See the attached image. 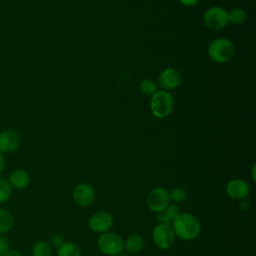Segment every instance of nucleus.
<instances>
[{
    "instance_id": "nucleus-1",
    "label": "nucleus",
    "mask_w": 256,
    "mask_h": 256,
    "mask_svg": "<svg viewBox=\"0 0 256 256\" xmlns=\"http://www.w3.org/2000/svg\"><path fill=\"white\" fill-rule=\"evenodd\" d=\"M175 236L182 240L190 241L198 237L201 225L196 216L191 213H180L172 222Z\"/></svg>"
},
{
    "instance_id": "nucleus-2",
    "label": "nucleus",
    "mask_w": 256,
    "mask_h": 256,
    "mask_svg": "<svg viewBox=\"0 0 256 256\" xmlns=\"http://www.w3.org/2000/svg\"><path fill=\"white\" fill-rule=\"evenodd\" d=\"M174 97L166 90L156 91L150 101V109L157 118H165L172 112L174 108Z\"/></svg>"
},
{
    "instance_id": "nucleus-3",
    "label": "nucleus",
    "mask_w": 256,
    "mask_h": 256,
    "mask_svg": "<svg viewBox=\"0 0 256 256\" xmlns=\"http://www.w3.org/2000/svg\"><path fill=\"white\" fill-rule=\"evenodd\" d=\"M234 45L227 38H217L208 46V55L216 63H225L234 55Z\"/></svg>"
},
{
    "instance_id": "nucleus-4",
    "label": "nucleus",
    "mask_w": 256,
    "mask_h": 256,
    "mask_svg": "<svg viewBox=\"0 0 256 256\" xmlns=\"http://www.w3.org/2000/svg\"><path fill=\"white\" fill-rule=\"evenodd\" d=\"M97 245L99 250L108 256H118L124 249L123 239L114 232L102 233L97 240Z\"/></svg>"
},
{
    "instance_id": "nucleus-5",
    "label": "nucleus",
    "mask_w": 256,
    "mask_h": 256,
    "mask_svg": "<svg viewBox=\"0 0 256 256\" xmlns=\"http://www.w3.org/2000/svg\"><path fill=\"white\" fill-rule=\"evenodd\" d=\"M152 239L154 244L161 250L171 248L175 242V233L172 226L165 223L158 224L152 232Z\"/></svg>"
},
{
    "instance_id": "nucleus-6",
    "label": "nucleus",
    "mask_w": 256,
    "mask_h": 256,
    "mask_svg": "<svg viewBox=\"0 0 256 256\" xmlns=\"http://www.w3.org/2000/svg\"><path fill=\"white\" fill-rule=\"evenodd\" d=\"M203 20L207 28L211 30H221L229 23L228 12L222 7H211L205 12Z\"/></svg>"
},
{
    "instance_id": "nucleus-7",
    "label": "nucleus",
    "mask_w": 256,
    "mask_h": 256,
    "mask_svg": "<svg viewBox=\"0 0 256 256\" xmlns=\"http://www.w3.org/2000/svg\"><path fill=\"white\" fill-rule=\"evenodd\" d=\"M170 201L169 192L163 187L154 188L147 196V206L155 213H160L165 210L170 205Z\"/></svg>"
},
{
    "instance_id": "nucleus-8",
    "label": "nucleus",
    "mask_w": 256,
    "mask_h": 256,
    "mask_svg": "<svg viewBox=\"0 0 256 256\" xmlns=\"http://www.w3.org/2000/svg\"><path fill=\"white\" fill-rule=\"evenodd\" d=\"M114 223L112 214L107 211H99L93 214L89 219V228L95 233L108 232Z\"/></svg>"
},
{
    "instance_id": "nucleus-9",
    "label": "nucleus",
    "mask_w": 256,
    "mask_h": 256,
    "mask_svg": "<svg viewBox=\"0 0 256 256\" xmlns=\"http://www.w3.org/2000/svg\"><path fill=\"white\" fill-rule=\"evenodd\" d=\"M72 196L78 205L89 206L95 199V190L88 183H80L74 187Z\"/></svg>"
},
{
    "instance_id": "nucleus-10",
    "label": "nucleus",
    "mask_w": 256,
    "mask_h": 256,
    "mask_svg": "<svg viewBox=\"0 0 256 256\" xmlns=\"http://www.w3.org/2000/svg\"><path fill=\"white\" fill-rule=\"evenodd\" d=\"M20 145L19 134L12 129L4 130L0 133V152L1 153H12Z\"/></svg>"
},
{
    "instance_id": "nucleus-11",
    "label": "nucleus",
    "mask_w": 256,
    "mask_h": 256,
    "mask_svg": "<svg viewBox=\"0 0 256 256\" xmlns=\"http://www.w3.org/2000/svg\"><path fill=\"white\" fill-rule=\"evenodd\" d=\"M158 82L163 89L173 90L181 84L182 76L178 70L174 68H166L160 73Z\"/></svg>"
},
{
    "instance_id": "nucleus-12",
    "label": "nucleus",
    "mask_w": 256,
    "mask_h": 256,
    "mask_svg": "<svg viewBox=\"0 0 256 256\" xmlns=\"http://www.w3.org/2000/svg\"><path fill=\"white\" fill-rule=\"evenodd\" d=\"M250 192L248 183L242 179H233L226 186L227 195L234 200L245 199Z\"/></svg>"
},
{
    "instance_id": "nucleus-13",
    "label": "nucleus",
    "mask_w": 256,
    "mask_h": 256,
    "mask_svg": "<svg viewBox=\"0 0 256 256\" xmlns=\"http://www.w3.org/2000/svg\"><path fill=\"white\" fill-rule=\"evenodd\" d=\"M9 183L11 187L15 189H24L26 188L30 183V176L28 172H26L23 169H17L14 170L9 177Z\"/></svg>"
},
{
    "instance_id": "nucleus-14",
    "label": "nucleus",
    "mask_w": 256,
    "mask_h": 256,
    "mask_svg": "<svg viewBox=\"0 0 256 256\" xmlns=\"http://www.w3.org/2000/svg\"><path fill=\"white\" fill-rule=\"evenodd\" d=\"M144 247V239L142 236L133 234L130 235L124 242V248L128 253H137Z\"/></svg>"
},
{
    "instance_id": "nucleus-15",
    "label": "nucleus",
    "mask_w": 256,
    "mask_h": 256,
    "mask_svg": "<svg viewBox=\"0 0 256 256\" xmlns=\"http://www.w3.org/2000/svg\"><path fill=\"white\" fill-rule=\"evenodd\" d=\"M179 214H180V210L177 205H169L165 210L160 212L157 219H158V221H160V223L172 224L174 219Z\"/></svg>"
},
{
    "instance_id": "nucleus-16",
    "label": "nucleus",
    "mask_w": 256,
    "mask_h": 256,
    "mask_svg": "<svg viewBox=\"0 0 256 256\" xmlns=\"http://www.w3.org/2000/svg\"><path fill=\"white\" fill-rule=\"evenodd\" d=\"M14 226L12 214L3 208H0V234L8 233Z\"/></svg>"
},
{
    "instance_id": "nucleus-17",
    "label": "nucleus",
    "mask_w": 256,
    "mask_h": 256,
    "mask_svg": "<svg viewBox=\"0 0 256 256\" xmlns=\"http://www.w3.org/2000/svg\"><path fill=\"white\" fill-rule=\"evenodd\" d=\"M58 256H81V250L79 246L72 242H63L58 247Z\"/></svg>"
},
{
    "instance_id": "nucleus-18",
    "label": "nucleus",
    "mask_w": 256,
    "mask_h": 256,
    "mask_svg": "<svg viewBox=\"0 0 256 256\" xmlns=\"http://www.w3.org/2000/svg\"><path fill=\"white\" fill-rule=\"evenodd\" d=\"M33 256H51L52 250L49 244L45 241H38L32 248Z\"/></svg>"
},
{
    "instance_id": "nucleus-19",
    "label": "nucleus",
    "mask_w": 256,
    "mask_h": 256,
    "mask_svg": "<svg viewBox=\"0 0 256 256\" xmlns=\"http://www.w3.org/2000/svg\"><path fill=\"white\" fill-rule=\"evenodd\" d=\"M228 17H229V22H232L233 24H242L245 22L246 20V12L244 9L242 8H234L233 10H231L228 13Z\"/></svg>"
},
{
    "instance_id": "nucleus-20",
    "label": "nucleus",
    "mask_w": 256,
    "mask_h": 256,
    "mask_svg": "<svg viewBox=\"0 0 256 256\" xmlns=\"http://www.w3.org/2000/svg\"><path fill=\"white\" fill-rule=\"evenodd\" d=\"M12 195V187L5 178H0V203H4L10 199Z\"/></svg>"
},
{
    "instance_id": "nucleus-21",
    "label": "nucleus",
    "mask_w": 256,
    "mask_h": 256,
    "mask_svg": "<svg viewBox=\"0 0 256 256\" xmlns=\"http://www.w3.org/2000/svg\"><path fill=\"white\" fill-rule=\"evenodd\" d=\"M139 87H140V91L145 95H153L157 91L156 83L153 80L148 78L143 79L140 82Z\"/></svg>"
},
{
    "instance_id": "nucleus-22",
    "label": "nucleus",
    "mask_w": 256,
    "mask_h": 256,
    "mask_svg": "<svg viewBox=\"0 0 256 256\" xmlns=\"http://www.w3.org/2000/svg\"><path fill=\"white\" fill-rule=\"evenodd\" d=\"M169 195H170V200H172L176 203H179V202H183L186 199L187 192L185 189H183L181 187H177V188L172 189V191L169 192Z\"/></svg>"
},
{
    "instance_id": "nucleus-23",
    "label": "nucleus",
    "mask_w": 256,
    "mask_h": 256,
    "mask_svg": "<svg viewBox=\"0 0 256 256\" xmlns=\"http://www.w3.org/2000/svg\"><path fill=\"white\" fill-rule=\"evenodd\" d=\"M9 242L6 238L0 236V256H5L9 251Z\"/></svg>"
},
{
    "instance_id": "nucleus-24",
    "label": "nucleus",
    "mask_w": 256,
    "mask_h": 256,
    "mask_svg": "<svg viewBox=\"0 0 256 256\" xmlns=\"http://www.w3.org/2000/svg\"><path fill=\"white\" fill-rule=\"evenodd\" d=\"M178 1L184 6H194L195 4L198 3L199 0H178Z\"/></svg>"
},
{
    "instance_id": "nucleus-25",
    "label": "nucleus",
    "mask_w": 256,
    "mask_h": 256,
    "mask_svg": "<svg viewBox=\"0 0 256 256\" xmlns=\"http://www.w3.org/2000/svg\"><path fill=\"white\" fill-rule=\"evenodd\" d=\"M239 207H240L242 210H248L249 207H250V204H249V202H248L246 199H242V200H240Z\"/></svg>"
},
{
    "instance_id": "nucleus-26",
    "label": "nucleus",
    "mask_w": 256,
    "mask_h": 256,
    "mask_svg": "<svg viewBox=\"0 0 256 256\" xmlns=\"http://www.w3.org/2000/svg\"><path fill=\"white\" fill-rule=\"evenodd\" d=\"M5 256H22V253L18 250H15V249H12V250H9Z\"/></svg>"
},
{
    "instance_id": "nucleus-27",
    "label": "nucleus",
    "mask_w": 256,
    "mask_h": 256,
    "mask_svg": "<svg viewBox=\"0 0 256 256\" xmlns=\"http://www.w3.org/2000/svg\"><path fill=\"white\" fill-rule=\"evenodd\" d=\"M5 165H6V161H5V158H4L3 154L0 152V173H2V171L4 170V168H5Z\"/></svg>"
},
{
    "instance_id": "nucleus-28",
    "label": "nucleus",
    "mask_w": 256,
    "mask_h": 256,
    "mask_svg": "<svg viewBox=\"0 0 256 256\" xmlns=\"http://www.w3.org/2000/svg\"><path fill=\"white\" fill-rule=\"evenodd\" d=\"M53 243H54V245H56V246H60V245H62V243H63V240H62V238L60 237V236H54L53 237Z\"/></svg>"
},
{
    "instance_id": "nucleus-29",
    "label": "nucleus",
    "mask_w": 256,
    "mask_h": 256,
    "mask_svg": "<svg viewBox=\"0 0 256 256\" xmlns=\"http://www.w3.org/2000/svg\"><path fill=\"white\" fill-rule=\"evenodd\" d=\"M118 256H130V255H128V254H121V255H118Z\"/></svg>"
}]
</instances>
